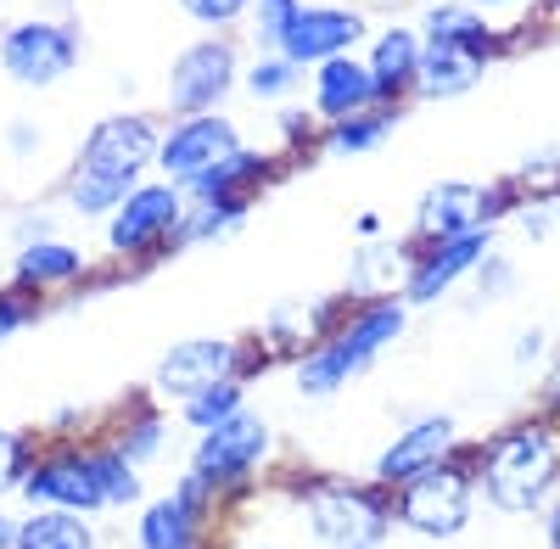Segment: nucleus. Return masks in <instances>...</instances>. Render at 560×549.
<instances>
[{
	"label": "nucleus",
	"instance_id": "nucleus-1",
	"mask_svg": "<svg viewBox=\"0 0 560 549\" xmlns=\"http://www.w3.org/2000/svg\"><path fill=\"white\" fill-rule=\"evenodd\" d=\"M158 147H163L158 124L147 113H113V118H102L96 129L84 135V147H79V157L68 168V186H62L68 208L90 213V219H107L135 191L140 168L158 157Z\"/></svg>",
	"mask_w": 560,
	"mask_h": 549
},
{
	"label": "nucleus",
	"instance_id": "nucleus-2",
	"mask_svg": "<svg viewBox=\"0 0 560 549\" xmlns=\"http://www.w3.org/2000/svg\"><path fill=\"white\" fill-rule=\"evenodd\" d=\"M477 488L504 516L544 511L560 488V427L522 421V427H504L499 437H488L477 454Z\"/></svg>",
	"mask_w": 560,
	"mask_h": 549
},
{
	"label": "nucleus",
	"instance_id": "nucleus-3",
	"mask_svg": "<svg viewBox=\"0 0 560 549\" xmlns=\"http://www.w3.org/2000/svg\"><path fill=\"white\" fill-rule=\"evenodd\" d=\"M409 326V303L404 297H370L359 314L342 319V331H331L325 342H314L298 359V393L308 398H331L342 393L370 359H382V348H393Z\"/></svg>",
	"mask_w": 560,
	"mask_h": 549
},
{
	"label": "nucleus",
	"instance_id": "nucleus-4",
	"mask_svg": "<svg viewBox=\"0 0 560 549\" xmlns=\"http://www.w3.org/2000/svg\"><path fill=\"white\" fill-rule=\"evenodd\" d=\"M28 505H57V511H118L140 499V471L118 448H84V454H51L45 466L23 477Z\"/></svg>",
	"mask_w": 560,
	"mask_h": 549
},
{
	"label": "nucleus",
	"instance_id": "nucleus-5",
	"mask_svg": "<svg viewBox=\"0 0 560 549\" xmlns=\"http://www.w3.org/2000/svg\"><path fill=\"white\" fill-rule=\"evenodd\" d=\"M303 522L319 538V549H387L393 499L359 482L319 477L303 488Z\"/></svg>",
	"mask_w": 560,
	"mask_h": 549
},
{
	"label": "nucleus",
	"instance_id": "nucleus-6",
	"mask_svg": "<svg viewBox=\"0 0 560 549\" xmlns=\"http://www.w3.org/2000/svg\"><path fill=\"white\" fill-rule=\"evenodd\" d=\"M477 493H482V488H477V471L459 466L454 454H448L443 466H432V471H420V477L398 482V493H393V522H404L415 538L448 544V538H459L465 527H471Z\"/></svg>",
	"mask_w": 560,
	"mask_h": 549
},
{
	"label": "nucleus",
	"instance_id": "nucleus-7",
	"mask_svg": "<svg viewBox=\"0 0 560 549\" xmlns=\"http://www.w3.org/2000/svg\"><path fill=\"white\" fill-rule=\"evenodd\" d=\"M510 208L504 186H482V179H443L415 202V236L420 242H448V236H471Z\"/></svg>",
	"mask_w": 560,
	"mask_h": 549
},
{
	"label": "nucleus",
	"instance_id": "nucleus-8",
	"mask_svg": "<svg viewBox=\"0 0 560 549\" xmlns=\"http://www.w3.org/2000/svg\"><path fill=\"white\" fill-rule=\"evenodd\" d=\"M73 62H79V39H73V28H62L51 17H28L0 34V68L23 90H51Z\"/></svg>",
	"mask_w": 560,
	"mask_h": 549
},
{
	"label": "nucleus",
	"instance_id": "nucleus-9",
	"mask_svg": "<svg viewBox=\"0 0 560 549\" xmlns=\"http://www.w3.org/2000/svg\"><path fill=\"white\" fill-rule=\"evenodd\" d=\"M236 152H247L242 135H236V124L219 118V113H191V118H179V124L163 135L158 163H163V174L174 179V186L185 191V186H197V179H208L213 168H224Z\"/></svg>",
	"mask_w": 560,
	"mask_h": 549
},
{
	"label": "nucleus",
	"instance_id": "nucleus-10",
	"mask_svg": "<svg viewBox=\"0 0 560 549\" xmlns=\"http://www.w3.org/2000/svg\"><path fill=\"white\" fill-rule=\"evenodd\" d=\"M236 68H242V62H236V45L219 39V34L185 45V51L174 57V68H168V107H174L179 118L213 113L230 90H236Z\"/></svg>",
	"mask_w": 560,
	"mask_h": 549
},
{
	"label": "nucleus",
	"instance_id": "nucleus-11",
	"mask_svg": "<svg viewBox=\"0 0 560 549\" xmlns=\"http://www.w3.org/2000/svg\"><path fill=\"white\" fill-rule=\"evenodd\" d=\"M107 219H113L107 224V247L118 258H135V253H152L158 242H174L179 219H185V202H179L174 179H152V186H135Z\"/></svg>",
	"mask_w": 560,
	"mask_h": 549
},
{
	"label": "nucleus",
	"instance_id": "nucleus-12",
	"mask_svg": "<svg viewBox=\"0 0 560 549\" xmlns=\"http://www.w3.org/2000/svg\"><path fill=\"white\" fill-rule=\"evenodd\" d=\"M264 460H269V427H264V416L242 409V416H230L224 427L202 432V448L191 454V477L213 493V488L242 482V477L258 471Z\"/></svg>",
	"mask_w": 560,
	"mask_h": 549
},
{
	"label": "nucleus",
	"instance_id": "nucleus-13",
	"mask_svg": "<svg viewBox=\"0 0 560 549\" xmlns=\"http://www.w3.org/2000/svg\"><path fill=\"white\" fill-rule=\"evenodd\" d=\"M488 253H493V224L488 231H471V236L420 242V253L409 258V274H404V303H438L465 274H477Z\"/></svg>",
	"mask_w": 560,
	"mask_h": 549
},
{
	"label": "nucleus",
	"instance_id": "nucleus-14",
	"mask_svg": "<svg viewBox=\"0 0 560 549\" xmlns=\"http://www.w3.org/2000/svg\"><path fill=\"white\" fill-rule=\"evenodd\" d=\"M364 39V17L353 7H298V17L275 34V51L292 57L298 68H319L331 57H348Z\"/></svg>",
	"mask_w": 560,
	"mask_h": 549
},
{
	"label": "nucleus",
	"instance_id": "nucleus-15",
	"mask_svg": "<svg viewBox=\"0 0 560 549\" xmlns=\"http://www.w3.org/2000/svg\"><path fill=\"white\" fill-rule=\"evenodd\" d=\"M236 364H242V348L236 342H224V337H191V342H174L163 359H158V376L152 387L168 393V398H191L224 376H236Z\"/></svg>",
	"mask_w": 560,
	"mask_h": 549
},
{
	"label": "nucleus",
	"instance_id": "nucleus-16",
	"mask_svg": "<svg viewBox=\"0 0 560 549\" xmlns=\"http://www.w3.org/2000/svg\"><path fill=\"white\" fill-rule=\"evenodd\" d=\"M202 511H208V488L197 477H185L168 499H158V505L140 511V549H197L202 538Z\"/></svg>",
	"mask_w": 560,
	"mask_h": 549
},
{
	"label": "nucleus",
	"instance_id": "nucleus-17",
	"mask_svg": "<svg viewBox=\"0 0 560 549\" xmlns=\"http://www.w3.org/2000/svg\"><path fill=\"white\" fill-rule=\"evenodd\" d=\"M454 421L448 416H427V421H415V427H404L382 454H376V477L382 482H409V477H420V471H432V466H443L448 454H454Z\"/></svg>",
	"mask_w": 560,
	"mask_h": 549
},
{
	"label": "nucleus",
	"instance_id": "nucleus-18",
	"mask_svg": "<svg viewBox=\"0 0 560 549\" xmlns=\"http://www.w3.org/2000/svg\"><path fill=\"white\" fill-rule=\"evenodd\" d=\"M420 57H427V39L409 28H387L370 45V79H376V107H398L409 90H420Z\"/></svg>",
	"mask_w": 560,
	"mask_h": 549
},
{
	"label": "nucleus",
	"instance_id": "nucleus-19",
	"mask_svg": "<svg viewBox=\"0 0 560 549\" xmlns=\"http://www.w3.org/2000/svg\"><path fill=\"white\" fill-rule=\"evenodd\" d=\"M376 107V79H370V62H353V57H331L314 68V113L319 118H353V113H370Z\"/></svg>",
	"mask_w": 560,
	"mask_h": 549
},
{
	"label": "nucleus",
	"instance_id": "nucleus-20",
	"mask_svg": "<svg viewBox=\"0 0 560 549\" xmlns=\"http://www.w3.org/2000/svg\"><path fill=\"white\" fill-rule=\"evenodd\" d=\"M482 51H465V45H427V57H420V96L432 102H454L465 90H477L482 79Z\"/></svg>",
	"mask_w": 560,
	"mask_h": 549
},
{
	"label": "nucleus",
	"instance_id": "nucleus-21",
	"mask_svg": "<svg viewBox=\"0 0 560 549\" xmlns=\"http://www.w3.org/2000/svg\"><path fill=\"white\" fill-rule=\"evenodd\" d=\"M409 247L398 242H382V236H370L359 253H353V274H348V292L353 297H393V287H404V274H409Z\"/></svg>",
	"mask_w": 560,
	"mask_h": 549
},
{
	"label": "nucleus",
	"instance_id": "nucleus-22",
	"mask_svg": "<svg viewBox=\"0 0 560 549\" xmlns=\"http://www.w3.org/2000/svg\"><path fill=\"white\" fill-rule=\"evenodd\" d=\"M12 549H96V527L79 511H57V505H34V516L18 522Z\"/></svg>",
	"mask_w": 560,
	"mask_h": 549
},
{
	"label": "nucleus",
	"instance_id": "nucleus-23",
	"mask_svg": "<svg viewBox=\"0 0 560 549\" xmlns=\"http://www.w3.org/2000/svg\"><path fill=\"white\" fill-rule=\"evenodd\" d=\"M84 269V253L68 247V242H28L12 264V281L18 292H39V287H62Z\"/></svg>",
	"mask_w": 560,
	"mask_h": 549
},
{
	"label": "nucleus",
	"instance_id": "nucleus-24",
	"mask_svg": "<svg viewBox=\"0 0 560 549\" xmlns=\"http://www.w3.org/2000/svg\"><path fill=\"white\" fill-rule=\"evenodd\" d=\"M427 45H465V51H493V28L482 23V12L471 7V0H443V7L427 12V34H420Z\"/></svg>",
	"mask_w": 560,
	"mask_h": 549
},
{
	"label": "nucleus",
	"instance_id": "nucleus-25",
	"mask_svg": "<svg viewBox=\"0 0 560 549\" xmlns=\"http://www.w3.org/2000/svg\"><path fill=\"white\" fill-rule=\"evenodd\" d=\"M393 124H398V107H370V113L337 118L331 129H325V152H331V157H359L370 147H382Z\"/></svg>",
	"mask_w": 560,
	"mask_h": 549
},
{
	"label": "nucleus",
	"instance_id": "nucleus-26",
	"mask_svg": "<svg viewBox=\"0 0 560 549\" xmlns=\"http://www.w3.org/2000/svg\"><path fill=\"white\" fill-rule=\"evenodd\" d=\"M247 409V393H242V382L236 376H224V382H213V387H202V393H191L185 398V427H197V432H213V427H224L230 416H242Z\"/></svg>",
	"mask_w": 560,
	"mask_h": 549
},
{
	"label": "nucleus",
	"instance_id": "nucleus-27",
	"mask_svg": "<svg viewBox=\"0 0 560 549\" xmlns=\"http://www.w3.org/2000/svg\"><path fill=\"white\" fill-rule=\"evenodd\" d=\"M242 213H247V197H230V202H197L191 213L179 219L174 242H213V236H224V231H230V224H242Z\"/></svg>",
	"mask_w": 560,
	"mask_h": 549
},
{
	"label": "nucleus",
	"instance_id": "nucleus-28",
	"mask_svg": "<svg viewBox=\"0 0 560 549\" xmlns=\"http://www.w3.org/2000/svg\"><path fill=\"white\" fill-rule=\"evenodd\" d=\"M129 466H147V460H163V448H168V427H163V416H140V421H129L124 432H118V443H113Z\"/></svg>",
	"mask_w": 560,
	"mask_h": 549
},
{
	"label": "nucleus",
	"instance_id": "nucleus-29",
	"mask_svg": "<svg viewBox=\"0 0 560 549\" xmlns=\"http://www.w3.org/2000/svg\"><path fill=\"white\" fill-rule=\"evenodd\" d=\"M247 90H253V96H264V102L292 96V90H298V62H292V57H280V51L258 57V62L247 68Z\"/></svg>",
	"mask_w": 560,
	"mask_h": 549
},
{
	"label": "nucleus",
	"instance_id": "nucleus-30",
	"mask_svg": "<svg viewBox=\"0 0 560 549\" xmlns=\"http://www.w3.org/2000/svg\"><path fill=\"white\" fill-rule=\"evenodd\" d=\"M28 437L23 432H0V493H12L28 477Z\"/></svg>",
	"mask_w": 560,
	"mask_h": 549
},
{
	"label": "nucleus",
	"instance_id": "nucleus-31",
	"mask_svg": "<svg viewBox=\"0 0 560 549\" xmlns=\"http://www.w3.org/2000/svg\"><path fill=\"white\" fill-rule=\"evenodd\" d=\"M298 7H303V0H253V17H258V45H264V51H275V34L298 17Z\"/></svg>",
	"mask_w": 560,
	"mask_h": 549
},
{
	"label": "nucleus",
	"instance_id": "nucleus-32",
	"mask_svg": "<svg viewBox=\"0 0 560 549\" xmlns=\"http://www.w3.org/2000/svg\"><path fill=\"white\" fill-rule=\"evenodd\" d=\"M247 7H253V0H179V12L208 23V28H230L236 17H247Z\"/></svg>",
	"mask_w": 560,
	"mask_h": 549
},
{
	"label": "nucleus",
	"instance_id": "nucleus-33",
	"mask_svg": "<svg viewBox=\"0 0 560 549\" xmlns=\"http://www.w3.org/2000/svg\"><path fill=\"white\" fill-rule=\"evenodd\" d=\"M23 319H28V297L23 292H0V342H7Z\"/></svg>",
	"mask_w": 560,
	"mask_h": 549
},
{
	"label": "nucleus",
	"instance_id": "nucleus-34",
	"mask_svg": "<svg viewBox=\"0 0 560 549\" xmlns=\"http://www.w3.org/2000/svg\"><path fill=\"white\" fill-rule=\"evenodd\" d=\"M544 421L560 427V359H555V371H549V382H544Z\"/></svg>",
	"mask_w": 560,
	"mask_h": 549
},
{
	"label": "nucleus",
	"instance_id": "nucleus-35",
	"mask_svg": "<svg viewBox=\"0 0 560 549\" xmlns=\"http://www.w3.org/2000/svg\"><path fill=\"white\" fill-rule=\"evenodd\" d=\"M544 544H549V549H560V493L544 505Z\"/></svg>",
	"mask_w": 560,
	"mask_h": 549
},
{
	"label": "nucleus",
	"instance_id": "nucleus-36",
	"mask_svg": "<svg viewBox=\"0 0 560 549\" xmlns=\"http://www.w3.org/2000/svg\"><path fill=\"white\" fill-rule=\"evenodd\" d=\"M34 135H39L34 124H18V129H12V152H34V147H39Z\"/></svg>",
	"mask_w": 560,
	"mask_h": 549
},
{
	"label": "nucleus",
	"instance_id": "nucleus-37",
	"mask_svg": "<svg viewBox=\"0 0 560 549\" xmlns=\"http://www.w3.org/2000/svg\"><path fill=\"white\" fill-rule=\"evenodd\" d=\"M12 538H18V522H7V516H0V549H12Z\"/></svg>",
	"mask_w": 560,
	"mask_h": 549
},
{
	"label": "nucleus",
	"instance_id": "nucleus-38",
	"mask_svg": "<svg viewBox=\"0 0 560 549\" xmlns=\"http://www.w3.org/2000/svg\"><path fill=\"white\" fill-rule=\"evenodd\" d=\"M477 12H488V7H522V0H471Z\"/></svg>",
	"mask_w": 560,
	"mask_h": 549
},
{
	"label": "nucleus",
	"instance_id": "nucleus-39",
	"mask_svg": "<svg viewBox=\"0 0 560 549\" xmlns=\"http://www.w3.org/2000/svg\"><path fill=\"white\" fill-rule=\"evenodd\" d=\"M549 208H555V224H560V191H555V197H549Z\"/></svg>",
	"mask_w": 560,
	"mask_h": 549
},
{
	"label": "nucleus",
	"instance_id": "nucleus-40",
	"mask_svg": "<svg viewBox=\"0 0 560 549\" xmlns=\"http://www.w3.org/2000/svg\"><path fill=\"white\" fill-rule=\"evenodd\" d=\"M236 549H275V544H236Z\"/></svg>",
	"mask_w": 560,
	"mask_h": 549
},
{
	"label": "nucleus",
	"instance_id": "nucleus-41",
	"mask_svg": "<svg viewBox=\"0 0 560 549\" xmlns=\"http://www.w3.org/2000/svg\"><path fill=\"white\" fill-rule=\"evenodd\" d=\"M555 7H560V0H555Z\"/></svg>",
	"mask_w": 560,
	"mask_h": 549
}]
</instances>
